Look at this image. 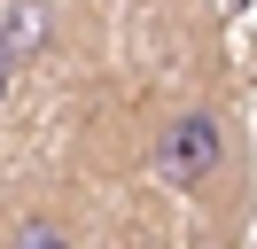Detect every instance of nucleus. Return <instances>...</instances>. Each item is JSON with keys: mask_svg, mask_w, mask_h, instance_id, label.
Segmentation results:
<instances>
[{"mask_svg": "<svg viewBox=\"0 0 257 249\" xmlns=\"http://www.w3.org/2000/svg\"><path fill=\"white\" fill-rule=\"evenodd\" d=\"M148 164H156V179L172 187V195H187L195 210L234 218L226 187L241 179V148H234V125H226L218 101H172L156 117V133H148Z\"/></svg>", "mask_w": 257, "mask_h": 249, "instance_id": "f257e3e1", "label": "nucleus"}, {"mask_svg": "<svg viewBox=\"0 0 257 249\" xmlns=\"http://www.w3.org/2000/svg\"><path fill=\"white\" fill-rule=\"evenodd\" d=\"M0 249H86V233H78V218L70 210H55V202H8L0 210Z\"/></svg>", "mask_w": 257, "mask_h": 249, "instance_id": "f03ea898", "label": "nucleus"}, {"mask_svg": "<svg viewBox=\"0 0 257 249\" xmlns=\"http://www.w3.org/2000/svg\"><path fill=\"white\" fill-rule=\"evenodd\" d=\"M187 249H241V233H234V218H203L187 233Z\"/></svg>", "mask_w": 257, "mask_h": 249, "instance_id": "7ed1b4c3", "label": "nucleus"}]
</instances>
